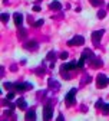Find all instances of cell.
<instances>
[{
  "mask_svg": "<svg viewBox=\"0 0 109 121\" xmlns=\"http://www.w3.org/2000/svg\"><path fill=\"white\" fill-rule=\"evenodd\" d=\"M75 95H76V88L70 89L69 92H68V95H66V98H65L66 105H73V104H75Z\"/></svg>",
  "mask_w": 109,
  "mask_h": 121,
  "instance_id": "3",
  "label": "cell"
},
{
  "mask_svg": "<svg viewBox=\"0 0 109 121\" xmlns=\"http://www.w3.org/2000/svg\"><path fill=\"white\" fill-rule=\"evenodd\" d=\"M68 56H69V55H68V52H62V53H60V59H66Z\"/></svg>",
  "mask_w": 109,
  "mask_h": 121,
  "instance_id": "23",
  "label": "cell"
},
{
  "mask_svg": "<svg viewBox=\"0 0 109 121\" xmlns=\"http://www.w3.org/2000/svg\"><path fill=\"white\" fill-rule=\"evenodd\" d=\"M50 9H53V10H60V9H62V4H60L59 2H52V3H50Z\"/></svg>",
  "mask_w": 109,
  "mask_h": 121,
  "instance_id": "13",
  "label": "cell"
},
{
  "mask_svg": "<svg viewBox=\"0 0 109 121\" xmlns=\"http://www.w3.org/2000/svg\"><path fill=\"white\" fill-rule=\"evenodd\" d=\"M42 25H43V19H40V20H37V22H35V26H36V27H40Z\"/></svg>",
  "mask_w": 109,
  "mask_h": 121,
  "instance_id": "20",
  "label": "cell"
},
{
  "mask_svg": "<svg viewBox=\"0 0 109 121\" xmlns=\"http://www.w3.org/2000/svg\"><path fill=\"white\" fill-rule=\"evenodd\" d=\"M92 65L95 66V68L102 66V60H101V59H95V58H93V59H92Z\"/></svg>",
  "mask_w": 109,
  "mask_h": 121,
  "instance_id": "14",
  "label": "cell"
},
{
  "mask_svg": "<svg viewBox=\"0 0 109 121\" xmlns=\"http://www.w3.org/2000/svg\"><path fill=\"white\" fill-rule=\"evenodd\" d=\"M82 56H83L85 59H90V60L95 58V55H93V53H92V51H89V49H85V51H83V53H82Z\"/></svg>",
  "mask_w": 109,
  "mask_h": 121,
  "instance_id": "10",
  "label": "cell"
},
{
  "mask_svg": "<svg viewBox=\"0 0 109 121\" xmlns=\"http://www.w3.org/2000/svg\"><path fill=\"white\" fill-rule=\"evenodd\" d=\"M24 36H26V30H23V29H22L20 32H19V38H24Z\"/></svg>",
  "mask_w": 109,
  "mask_h": 121,
  "instance_id": "24",
  "label": "cell"
},
{
  "mask_svg": "<svg viewBox=\"0 0 109 121\" xmlns=\"http://www.w3.org/2000/svg\"><path fill=\"white\" fill-rule=\"evenodd\" d=\"M2 20H3L4 23L9 22V14H7V13H3V14H2Z\"/></svg>",
  "mask_w": 109,
  "mask_h": 121,
  "instance_id": "18",
  "label": "cell"
},
{
  "mask_svg": "<svg viewBox=\"0 0 109 121\" xmlns=\"http://www.w3.org/2000/svg\"><path fill=\"white\" fill-rule=\"evenodd\" d=\"M102 110H103V114L105 115H109V104H103L102 105Z\"/></svg>",
  "mask_w": 109,
  "mask_h": 121,
  "instance_id": "15",
  "label": "cell"
},
{
  "mask_svg": "<svg viewBox=\"0 0 109 121\" xmlns=\"http://www.w3.org/2000/svg\"><path fill=\"white\" fill-rule=\"evenodd\" d=\"M14 88H16V91H26L32 88V84H16Z\"/></svg>",
  "mask_w": 109,
  "mask_h": 121,
  "instance_id": "9",
  "label": "cell"
},
{
  "mask_svg": "<svg viewBox=\"0 0 109 121\" xmlns=\"http://www.w3.org/2000/svg\"><path fill=\"white\" fill-rule=\"evenodd\" d=\"M83 43H85V38L83 36H75V38H72L68 42L69 46H79V45H83Z\"/></svg>",
  "mask_w": 109,
  "mask_h": 121,
  "instance_id": "2",
  "label": "cell"
},
{
  "mask_svg": "<svg viewBox=\"0 0 109 121\" xmlns=\"http://www.w3.org/2000/svg\"><path fill=\"white\" fill-rule=\"evenodd\" d=\"M24 120L26 121H35L36 120V111L35 110H29L24 115Z\"/></svg>",
  "mask_w": 109,
  "mask_h": 121,
  "instance_id": "8",
  "label": "cell"
},
{
  "mask_svg": "<svg viewBox=\"0 0 109 121\" xmlns=\"http://www.w3.org/2000/svg\"><path fill=\"white\" fill-rule=\"evenodd\" d=\"M3 86H4L6 89H10V88L13 86V84H10V82H4V84H3Z\"/></svg>",
  "mask_w": 109,
  "mask_h": 121,
  "instance_id": "21",
  "label": "cell"
},
{
  "mask_svg": "<svg viewBox=\"0 0 109 121\" xmlns=\"http://www.w3.org/2000/svg\"><path fill=\"white\" fill-rule=\"evenodd\" d=\"M105 14H106L105 10H99V12H98V17H99V19H103V17H105Z\"/></svg>",
  "mask_w": 109,
  "mask_h": 121,
  "instance_id": "17",
  "label": "cell"
},
{
  "mask_svg": "<svg viewBox=\"0 0 109 121\" xmlns=\"http://www.w3.org/2000/svg\"><path fill=\"white\" fill-rule=\"evenodd\" d=\"M17 107L19 108H22V110H26V107H27V104H26V101L23 99V98H20V99H17Z\"/></svg>",
  "mask_w": 109,
  "mask_h": 121,
  "instance_id": "12",
  "label": "cell"
},
{
  "mask_svg": "<svg viewBox=\"0 0 109 121\" xmlns=\"http://www.w3.org/2000/svg\"><path fill=\"white\" fill-rule=\"evenodd\" d=\"M13 20H14V25L17 27H20L22 23H23V14L22 13H14L13 14Z\"/></svg>",
  "mask_w": 109,
  "mask_h": 121,
  "instance_id": "6",
  "label": "cell"
},
{
  "mask_svg": "<svg viewBox=\"0 0 109 121\" xmlns=\"http://www.w3.org/2000/svg\"><path fill=\"white\" fill-rule=\"evenodd\" d=\"M109 84V78H106L103 73H99L96 77V86L98 88H105Z\"/></svg>",
  "mask_w": 109,
  "mask_h": 121,
  "instance_id": "1",
  "label": "cell"
},
{
  "mask_svg": "<svg viewBox=\"0 0 109 121\" xmlns=\"http://www.w3.org/2000/svg\"><path fill=\"white\" fill-rule=\"evenodd\" d=\"M89 2L92 3V6H99V3H102L101 0H89Z\"/></svg>",
  "mask_w": 109,
  "mask_h": 121,
  "instance_id": "19",
  "label": "cell"
},
{
  "mask_svg": "<svg viewBox=\"0 0 109 121\" xmlns=\"http://www.w3.org/2000/svg\"><path fill=\"white\" fill-rule=\"evenodd\" d=\"M102 36H103V30H95V32L92 33V40H93V43L98 45L99 40L102 39Z\"/></svg>",
  "mask_w": 109,
  "mask_h": 121,
  "instance_id": "4",
  "label": "cell"
},
{
  "mask_svg": "<svg viewBox=\"0 0 109 121\" xmlns=\"http://www.w3.org/2000/svg\"><path fill=\"white\" fill-rule=\"evenodd\" d=\"M77 68V62H69V64H65V65H62V72H65V71H70V69H75Z\"/></svg>",
  "mask_w": 109,
  "mask_h": 121,
  "instance_id": "7",
  "label": "cell"
},
{
  "mask_svg": "<svg viewBox=\"0 0 109 121\" xmlns=\"http://www.w3.org/2000/svg\"><path fill=\"white\" fill-rule=\"evenodd\" d=\"M102 105H103V102H102V101H98V102L95 104V107H96V108H99V107L102 108Z\"/></svg>",
  "mask_w": 109,
  "mask_h": 121,
  "instance_id": "26",
  "label": "cell"
},
{
  "mask_svg": "<svg viewBox=\"0 0 109 121\" xmlns=\"http://www.w3.org/2000/svg\"><path fill=\"white\" fill-rule=\"evenodd\" d=\"M85 58L83 56H81V59H79V62H77V68H83V65H85Z\"/></svg>",
  "mask_w": 109,
  "mask_h": 121,
  "instance_id": "16",
  "label": "cell"
},
{
  "mask_svg": "<svg viewBox=\"0 0 109 121\" xmlns=\"http://www.w3.org/2000/svg\"><path fill=\"white\" fill-rule=\"evenodd\" d=\"M33 10H35V12H40V7H39V6H35Z\"/></svg>",
  "mask_w": 109,
  "mask_h": 121,
  "instance_id": "27",
  "label": "cell"
},
{
  "mask_svg": "<svg viewBox=\"0 0 109 121\" xmlns=\"http://www.w3.org/2000/svg\"><path fill=\"white\" fill-rule=\"evenodd\" d=\"M13 98H14V92H9V94H7V99H9V101H12Z\"/></svg>",
  "mask_w": 109,
  "mask_h": 121,
  "instance_id": "22",
  "label": "cell"
},
{
  "mask_svg": "<svg viewBox=\"0 0 109 121\" xmlns=\"http://www.w3.org/2000/svg\"><path fill=\"white\" fill-rule=\"evenodd\" d=\"M55 58V52H49L48 53V59H53Z\"/></svg>",
  "mask_w": 109,
  "mask_h": 121,
  "instance_id": "25",
  "label": "cell"
},
{
  "mask_svg": "<svg viewBox=\"0 0 109 121\" xmlns=\"http://www.w3.org/2000/svg\"><path fill=\"white\" fill-rule=\"evenodd\" d=\"M52 117H53V110H52V107H50V105H46L44 110H43V118H44V120H52Z\"/></svg>",
  "mask_w": 109,
  "mask_h": 121,
  "instance_id": "5",
  "label": "cell"
},
{
  "mask_svg": "<svg viewBox=\"0 0 109 121\" xmlns=\"http://www.w3.org/2000/svg\"><path fill=\"white\" fill-rule=\"evenodd\" d=\"M24 48H26V49H36V48H37V43H36L35 40H32V42H27V43L24 45Z\"/></svg>",
  "mask_w": 109,
  "mask_h": 121,
  "instance_id": "11",
  "label": "cell"
}]
</instances>
